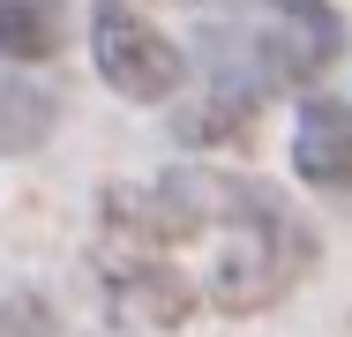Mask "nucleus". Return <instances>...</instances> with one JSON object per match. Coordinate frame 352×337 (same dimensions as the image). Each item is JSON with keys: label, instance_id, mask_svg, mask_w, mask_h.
I'll list each match as a JSON object with an SVG mask.
<instances>
[{"label": "nucleus", "instance_id": "5", "mask_svg": "<svg viewBox=\"0 0 352 337\" xmlns=\"http://www.w3.org/2000/svg\"><path fill=\"white\" fill-rule=\"evenodd\" d=\"M45 128H53V105H45V90L0 83V150L15 157V150H30V142H38Z\"/></svg>", "mask_w": 352, "mask_h": 337}, {"label": "nucleus", "instance_id": "7", "mask_svg": "<svg viewBox=\"0 0 352 337\" xmlns=\"http://www.w3.org/2000/svg\"><path fill=\"white\" fill-rule=\"evenodd\" d=\"M0 337H53L45 300H0Z\"/></svg>", "mask_w": 352, "mask_h": 337}, {"label": "nucleus", "instance_id": "1", "mask_svg": "<svg viewBox=\"0 0 352 337\" xmlns=\"http://www.w3.org/2000/svg\"><path fill=\"white\" fill-rule=\"evenodd\" d=\"M90 53H98V75L120 90V98H135V105H157V98H173L180 90V45L157 30V23H142L128 8H98V23H90Z\"/></svg>", "mask_w": 352, "mask_h": 337}, {"label": "nucleus", "instance_id": "6", "mask_svg": "<svg viewBox=\"0 0 352 337\" xmlns=\"http://www.w3.org/2000/svg\"><path fill=\"white\" fill-rule=\"evenodd\" d=\"M240 120H248V98H210V113L195 105V113H180V135L188 142H225V135H240Z\"/></svg>", "mask_w": 352, "mask_h": 337}, {"label": "nucleus", "instance_id": "4", "mask_svg": "<svg viewBox=\"0 0 352 337\" xmlns=\"http://www.w3.org/2000/svg\"><path fill=\"white\" fill-rule=\"evenodd\" d=\"M60 45V0H0V53L8 61H45Z\"/></svg>", "mask_w": 352, "mask_h": 337}, {"label": "nucleus", "instance_id": "2", "mask_svg": "<svg viewBox=\"0 0 352 337\" xmlns=\"http://www.w3.org/2000/svg\"><path fill=\"white\" fill-rule=\"evenodd\" d=\"M105 285H113V307H120L128 323H150V330H173V323L195 307V285L165 263L157 248H128Z\"/></svg>", "mask_w": 352, "mask_h": 337}, {"label": "nucleus", "instance_id": "3", "mask_svg": "<svg viewBox=\"0 0 352 337\" xmlns=\"http://www.w3.org/2000/svg\"><path fill=\"white\" fill-rule=\"evenodd\" d=\"M292 173L307 188H352V105L307 98L292 128Z\"/></svg>", "mask_w": 352, "mask_h": 337}]
</instances>
